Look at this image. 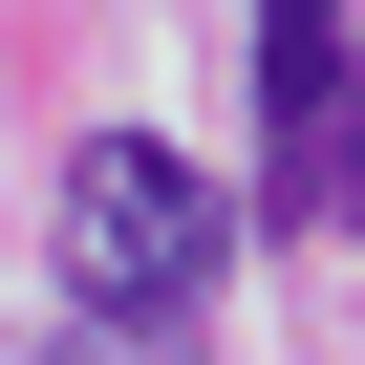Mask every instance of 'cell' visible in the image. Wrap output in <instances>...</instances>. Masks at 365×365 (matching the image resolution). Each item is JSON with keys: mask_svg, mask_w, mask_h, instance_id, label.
<instances>
[{"mask_svg": "<svg viewBox=\"0 0 365 365\" xmlns=\"http://www.w3.org/2000/svg\"><path fill=\"white\" fill-rule=\"evenodd\" d=\"M215 237H237V194L172 129H86L65 150V301H129V322H194V279H215Z\"/></svg>", "mask_w": 365, "mask_h": 365, "instance_id": "cell-1", "label": "cell"}, {"mask_svg": "<svg viewBox=\"0 0 365 365\" xmlns=\"http://www.w3.org/2000/svg\"><path fill=\"white\" fill-rule=\"evenodd\" d=\"M344 215V0H258V237Z\"/></svg>", "mask_w": 365, "mask_h": 365, "instance_id": "cell-2", "label": "cell"}, {"mask_svg": "<svg viewBox=\"0 0 365 365\" xmlns=\"http://www.w3.org/2000/svg\"><path fill=\"white\" fill-rule=\"evenodd\" d=\"M43 365H194V322H129V301H86V322H65Z\"/></svg>", "mask_w": 365, "mask_h": 365, "instance_id": "cell-3", "label": "cell"}]
</instances>
